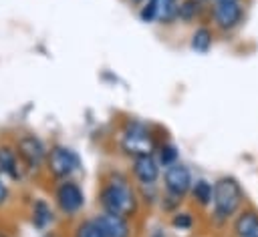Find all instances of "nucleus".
Wrapping results in <instances>:
<instances>
[{"label":"nucleus","mask_w":258,"mask_h":237,"mask_svg":"<svg viewBox=\"0 0 258 237\" xmlns=\"http://www.w3.org/2000/svg\"><path fill=\"white\" fill-rule=\"evenodd\" d=\"M101 205L105 213H113L119 217H129L137 209V199L131 187L125 183V179L111 181L101 191Z\"/></svg>","instance_id":"f257e3e1"},{"label":"nucleus","mask_w":258,"mask_h":237,"mask_svg":"<svg viewBox=\"0 0 258 237\" xmlns=\"http://www.w3.org/2000/svg\"><path fill=\"white\" fill-rule=\"evenodd\" d=\"M244 199L242 187L234 177H222L216 185H214V215L220 221L230 219L232 215H236V211L240 209Z\"/></svg>","instance_id":"f03ea898"},{"label":"nucleus","mask_w":258,"mask_h":237,"mask_svg":"<svg viewBox=\"0 0 258 237\" xmlns=\"http://www.w3.org/2000/svg\"><path fill=\"white\" fill-rule=\"evenodd\" d=\"M121 147L127 155L131 157H145V155H151L153 149H155V143H153V137L149 135V131L141 125H129L123 133V139H121Z\"/></svg>","instance_id":"7ed1b4c3"},{"label":"nucleus","mask_w":258,"mask_h":237,"mask_svg":"<svg viewBox=\"0 0 258 237\" xmlns=\"http://www.w3.org/2000/svg\"><path fill=\"white\" fill-rule=\"evenodd\" d=\"M163 179H165V189H167L173 197H177V199L183 197V195L191 189V173H189V169H187L185 165H181V163L169 165V167L165 169Z\"/></svg>","instance_id":"20e7f679"},{"label":"nucleus","mask_w":258,"mask_h":237,"mask_svg":"<svg viewBox=\"0 0 258 237\" xmlns=\"http://www.w3.org/2000/svg\"><path fill=\"white\" fill-rule=\"evenodd\" d=\"M79 167V157L67 147H54L48 155V169L54 177H69Z\"/></svg>","instance_id":"39448f33"},{"label":"nucleus","mask_w":258,"mask_h":237,"mask_svg":"<svg viewBox=\"0 0 258 237\" xmlns=\"http://www.w3.org/2000/svg\"><path fill=\"white\" fill-rule=\"evenodd\" d=\"M56 203H58L60 211H64V213H77L83 207L85 199H83L81 189L73 181H64L56 189Z\"/></svg>","instance_id":"423d86ee"},{"label":"nucleus","mask_w":258,"mask_h":237,"mask_svg":"<svg viewBox=\"0 0 258 237\" xmlns=\"http://www.w3.org/2000/svg\"><path fill=\"white\" fill-rule=\"evenodd\" d=\"M242 6L238 2H232V4H216L214 8V20H216V26L222 28V30H232L236 28L240 22H242Z\"/></svg>","instance_id":"0eeeda50"},{"label":"nucleus","mask_w":258,"mask_h":237,"mask_svg":"<svg viewBox=\"0 0 258 237\" xmlns=\"http://www.w3.org/2000/svg\"><path fill=\"white\" fill-rule=\"evenodd\" d=\"M18 155L24 159V163L28 167L36 169L42 163V159H44V147H42V143L36 137L26 135V137H22L18 141Z\"/></svg>","instance_id":"6e6552de"},{"label":"nucleus","mask_w":258,"mask_h":237,"mask_svg":"<svg viewBox=\"0 0 258 237\" xmlns=\"http://www.w3.org/2000/svg\"><path fill=\"white\" fill-rule=\"evenodd\" d=\"M97 225L105 233V237H129V225L125 217L113 215V213H103L97 219Z\"/></svg>","instance_id":"1a4fd4ad"},{"label":"nucleus","mask_w":258,"mask_h":237,"mask_svg":"<svg viewBox=\"0 0 258 237\" xmlns=\"http://www.w3.org/2000/svg\"><path fill=\"white\" fill-rule=\"evenodd\" d=\"M133 173L135 177L143 183V185H153L157 175H159V167H157V161L151 157V155H145V157H137L133 161Z\"/></svg>","instance_id":"9d476101"},{"label":"nucleus","mask_w":258,"mask_h":237,"mask_svg":"<svg viewBox=\"0 0 258 237\" xmlns=\"http://www.w3.org/2000/svg\"><path fill=\"white\" fill-rule=\"evenodd\" d=\"M234 233L238 237H252L258 235V211L254 209H244L236 219H234Z\"/></svg>","instance_id":"9b49d317"},{"label":"nucleus","mask_w":258,"mask_h":237,"mask_svg":"<svg viewBox=\"0 0 258 237\" xmlns=\"http://www.w3.org/2000/svg\"><path fill=\"white\" fill-rule=\"evenodd\" d=\"M212 46V30L206 26H200L194 34H191V48L200 54H206Z\"/></svg>","instance_id":"f8f14e48"},{"label":"nucleus","mask_w":258,"mask_h":237,"mask_svg":"<svg viewBox=\"0 0 258 237\" xmlns=\"http://www.w3.org/2000/svg\"><path fill=\"white\" fill-rule=\"evenodd\" d=\"M191 195L200 205H210L214 201V187L206 179H200L191 185Z\"/></svg>","instance_id":"ddd939ff"},{"label":"nucleus","mask_w":258,"mask_h":237,"mask_svg":"<svg viewBox=\"0 0 258 237\" xmlns=\"http://www.w3.org/2000/svg\"><path fill=\"white\" fill-rule=\"evenodd\" d=\"M0 171L8 173L10 177H18V167H16V155L10 149H0Z\"/></svg>","instance_id":"4468645a"},{"label":"nucleus","mask_w":258,"mask_h":237,"mask_svg":"<svg viewBox=\"0 0 258 237\" xmlns=\"http://www.w3.org/2000/svg\"><path fill=\"white\" fill-rule=\"evenodd\" d=\"M32 221L38 227H44L48 221H52V213L48 209V205L44 201H36L34 203V211H32Z\"/></svg>","instance_id":"2eb2a0df"},{"label":"nucleus","mask_w":258,"mask_h":237,"mask_svg":"<svg viewBox=\"0 0 258 237\" xmlns=\"http://www.w3.org/2000/svg\"><path fill=\"white\" fill-rule=\"evenodd\" d=\"M75 237H105V233L101 231V227L97 225V221H85L77 227Z\"/></svg>","instance_id":"dca6fc26"},{"label":"nucleus","mask_w":258,"mask_h":237,"mask_svg":"<svg viewBox=\"0 0 258 237\" xmlns=\"http://www.w3.org/2000/svg\"><path fill=\"white\" fill-rule=\"evenodd\" d=\"M200 12V0H183V4L177 8V16L181 20H191Z\"/></svg>","instance_id":"f3484780"},{"label":"nucleus","mask_w":258,"mask_h":237,"mask_svg":"<svg viewBox=\"0 0 258 237\" xmlns=\"http://www.w3.org/2000/svg\"><path fill=\"white\" fill-rule=\"evenodd\" d=\"M177 159V153H175V147H171V145H163L161 149H159V161L165 165V167H169V165H173V163H177L175 161Z\"/></svg>","instance_id":"a211bd4d"},{"label":"nucleus","mask_w":258,"mask_h":237,"mask_svg":"<svg viewBox=\"0 0 258 237\" xmlns=\"http://www.w3.org/2000/svg\"><path fill=\"white\" fill-rule=\"evenodd\" d=\"M171 225H173L175 229H189V227L194 225V219H191L189 213H175V215L171 217Z\"/></svg>","instance_id":"6ab92c4d"},{"label":"nucleus","mask_w":258,"mask_h":237,"mask_svg":"<svg viewBox=\"0 0 258 237\" xmlns=\"http://www.w3.org/2000/svg\"><path fill=\"white\" fill-rule=\"evenodd\" d=\"M4 199H6V187L0 183V205L4 203Z\"/></svg>","instance_id":"aec40b11"},{"label":"nucleus","mask_w":258,"mask_h":237,"mask_svg":"<svg viewBox=\"0 0 258 237\" xmlns=\"http://www.w3.org/2000/svg\"><path fill=\"white\" fill-rule=\"evenodd\" d=\"M232 2H238V0H216V4H232Z\"/></svg>","instance_id":"412c9836"},{"label":"nucleus","mask_w":258,"mask_h":237,"mask_svg":"<svg viewBox=\"0 0 258 237\" xmlns=\"http://www.w3.org/2000/svg\"><path fill=\"white\" fill-rule=\"evenodd\" d=\"M131 2H133V4H139V2H143V0H131Z\"/></svg>","instance_id":"4be33fe9"},{"label":"nucleus","mask_w":258,"mask_h":237,"mask_svg":"<svg viewBox=\"0 0 258 237\" xmlns=\"http://www.w3.org/2000/svg\"><path fill=\"white\" fill-rule=\"evenodd\" d=\"M169 2H173V4H175V2H177V0H169Z\"/></svg>","instance_id":"5701e85b"},{"label":"nucleus","mask_w":258,"mask_h":237,"mask_svg":"<svg viewBox=\"0 0 258 237\" xmlns=\"http://www.w3.org/2000/svg\"><path fill=\"white\" fill-rule=\"evenodd\" d=\"M252 237H258V235H252Z\"/></svg>","instance_id":"b1692460"},{"label":"nucleus","mask_w":258,"mask_h":237,"mask_svg":"<svg viewBox=\"0 0 258 237\" xmlns=\"http://www.w3.org/2000/svg\"><path fill=\"white\" fill-rule=\"evenodd\" d=\"M0 237H4V235H0Z\"/></svg>","instance_id":"393cba45"}]
</instances>
